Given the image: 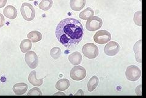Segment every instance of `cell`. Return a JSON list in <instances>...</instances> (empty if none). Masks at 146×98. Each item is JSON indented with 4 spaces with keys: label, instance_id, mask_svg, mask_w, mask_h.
I'll return each mask as SVG.
<instances>
[{
    "label": "cell",
    "instance_id": "cell-18",
    "mask_svg": "<svg viewBox=\"0 0 146 98\" xmlns=\"http://www.w3.org/2000/svg\"><path fill=\"white\" fill-rule=\"evenodd\" d=\"M98 82H99V80H98V78L96 76H92V78L90 79L88 83V90L89 92L93 91L94 89H96V88L97 87Z\"/></svg>",
    "mask_w": 146,
    "mask_h": 98
},
{
    "label": "cell",
    "instance_id": "cell-1",
    "mask_svg": "<svg viewBox=\"0 0 146 98\" xmlns=\"http://www.w3.org/2000/svg\"><path fill=\"white\" fill-rule=\"evenodd\" d=\"M58 41L67 48H73L83 39L84 29L78 20L68 18L62 20L58 24L55 31Z\"/></svg>",
    "mask_w": 146,
    "mask_h": 98
},
{
    "label": "cell",
    "instance_id": "cell-2",
    "mask_svg": "<svg viewBox=\"0 0 146 98\" xmlns=\"http://www.w3.org/2000/svg\"><path fill=\"white\" fill-rule=\"evenodd\" d=\"M21 14L24 20L28 21H31L34 20L36 15V11L34 7L31 4L23 3L20 9Z\"/></svg>",
    "mask_w": 146,
    "mask_h": 98
},
{
    "label": "cell",
    "instance_id": "cell-25",
    "mask_svg": "<svg viewBox=\"0 0 146 98\" xmlns=\"http://www.w3.org/2000/svg\"><path fill=\"white\" fill-rule=\"evenodd\" d=\"M141 87H142V85H139L138 87H137L136 89V93L137 95H139V96H141L142 95V88H141Z\"/></svg>",
    "mask_w": 146,
    "mask_h": 98
},
{
    "label": "cell",
    "instance_id": "cell-14",
    "mask_svg": "<svg viewBox=\"0 0 146 98\" xmlns=\"http://www.w3.org/2000/svg\"><path fill=\"white\" fill-rule=\"evenodd\" d=\"M68 61L72 65L75 66L79 65L82 61V55L79 52H74L69 55Z\"/></svg>",
    "mask_w": 146,
    "mask_h": 98
},
{
    "label": "cell",
    "instance_id": "cell-12",
    "mask_svg": "<svg viewBox=\"0 0 146 98\" xmlns=\"http://www.w3.org/2000/svg\"><path fill=\"white\" fill-rule=\"evenodd\" d=\"M43 80H44V78L40 79H37V72L36 71H31L28 76V81L34 87H39L42 85L43 84Z\"/></svg>",
    "mask_w": 146,
    "mask_h": 98
},
{
    "label": "cell",
    "instance_id": "cell-28",
    "mask_svg": "<svg viewBox=\"0 0 146 98\" xmlns=\"http://www.w3.org/2000/svg\"><path fill=\"white\" fill-rule=\"evenodd\" d=\"M29 1H34V0H29Z\"/></svg>",
    "mask_w": 146,
    "mask_h": 98
},
{
    "label": "cell",
    "instance_id": "cell-19",
    "mask_svg": "<svg viewBox=\"0 0 146 98\" xmlns=\"http://www.w3.org/2000/svg\"><path fill=\"white\" fill-rule=\"evenodd\" d=\"M94 15V10H92V9H91V7H88L80 13L79 16L81 19L84 20H88L89 18H92Z\"/></svg>",
    "mask_w": 146,
    "mask_h": 98
},
{
    "label": "cell",
    "instance_id": "cell-22",
    "mask_svg": "<svg viewBox=\"0 0 146 98\" xmlns=\"http://www.w3.org/2000/svg\"><path fill=\"white\" fill-rule=\"evenodd\" d=\"M61 55V49L58 47H54L50 51V55L54 59L56 60L59 59Z\"/></svg>",
    "mask_w": 146,
    "mask_h": 98
},
{
    "label": "cell",
    "instance_id": "cell-16",
    "mask_svg": "<svg viewBox=\"0 0 146 98\" xmlns=\"http://www.w3.org/2000/svg\"><path fill=\"white\" fill-rule=\"evenodd\" d=\"M141 40H139L138 41H137L134 45V52L135 53V57L136 61L139 62L141 63L142 62V51H141Z\"/></svg>",
    "mask_w": 146,
    "mask_h": 98
},
{
    "label": "cell",
    "instance_id": "cell-5",
    "mask_svg": "<svg viewBox=\"0 0 146 98\" xmlns=\"http://www.w3.org/2000/svg\"><path fill=\"white\" fill-rule=\"evenodd\" d=\"M126 78L130 81L138 80L141 76V71L140 68L136 65H130L128 66L125 72Z\"/></svg>",
    "mask_w": 146,
    "mask_h": 98
},
{
    "label": "cell",
    "instance_id": "cell-10",
    "mask_svg": "<svg viewBox=\"0 0 146 98\" xmlns=\"http://www.w3.org/2000/svg\"><path fill=\"white\" fill-rule=\"evenodd\" d=\"M28 86L27 84L24 82L17 83L13 86V91L17 95H22L27 92Z\"/></svg>",
    "mask_w": 146,
    "mask_h": 98
},
{
    "label": "cell",
    "instance_id": "cell-21",
    "mask_svg": "<svg viewBox=\"0 0 146 98\" xmlns=\"http://www.w3.org/2000/svg\"><path fill=\"white\" fill-rule=\"evenodd\" d=\"M53 4V0H42L38 7L43 11H48Z\"/></svg>",
    "mask_w": 146,
    "mask_h": 98
},
{
    "label": "cell",
    "instance_id": "cell-23",
    "mask_svg": "<svg viewBox=\"0 0 146 98\" xmlns=\"http://www.w3.org/2000/svg\"><path fill=\"white\" fill-rule=\"evenodd\" d=\"M141 13H142V11L141 10L137 11L135 14L133 18L134 22L139 26H141V25H142V23H141V15L142 14H141Z\"/></svg>",
    "mask_w": 146,
    "mask_h": 98
},
{
    "label": "cell",
    "instance_id": "cell-27",
    "mask_svg": "<svg viewBox=\"0 0 146 98\" xmlns=\"http://www.w3.org/2000/svg\"><path fill=\"white\" fill-rule=\"evenodd\" d=\"M7 3V0H0V8L3 7Z\"/></svg>",
    "mask_w": 146,
    "mask_h": 98
},
{
    "label": "cell",
    "instance_id": "cell-26",
    "mask_svg": "<svg viewBox=\"0 0 146 98\" xmlns=\"http://www.w3.org/2000/svg\"><path fill=\"white\" fill-rule=\"evenodd\" d=\"M4 24H5V19L4 16L0 13V28L3 27Z\"/></svg>",
    "mask_w": 146,
    "mask_h": 98
},
{
    "label": "cell",
    "instance_id": "cell-11",
    "mask_svg": "<svg viewBox=\"0 0 146 98\" xmlns=\"http://www.w3.org/2000/svg\"><path fill=\"white\" fill-rule=\"evenodd\" d=\"M3 14L7 18L14 20L17 16V11L14 6L9 5L3 10Z\"/></svg>",
    "mask_w": 146,
    "mask_h": 98
},
{
    "label": "cell",
    "instance_id": "cell-20",
    "mask_svg": "<svg viewBox=\"0 0 146 98\" xmlns=\"http://www.w3.org/2000/svg\"><path fill=\"white\" fill-rule=\"evenodd\" d=\"M20 50L22 53H26L31 49L32 43L31 41L29 39H25L21 41L20 45Z\"/></svg>",
    "mask_w": 146,
    "mask_h": 98
},
{
    "label": "cell",
    "instance_id": "cell-7",
    "mask_svg": "<svg viewBox=\"0 0 146 98\" xmlns=\"http://www.w3.org/2000/svg\"><path fill=\"white\" fill-rule=\"evenodd\" d=\"M103 24L102 20L98 16H92L87 20L86 28L89 31H96L99 29Z\"/></svg>",
    "mask_w": 146,
    "mask_h": 98
},
{
    "label": "cell",
    "instance_id": "cell-4",
    "mask_svg": "<svg viewBox=\"0 0 146 98\" xmlns=\"http://www.w3.org/2000/svg\"><path fill=\"white\" fill-rule=\"evenodd\" d=\"M111 40V34L106 30H100L94 36V40L96 43L104 45L108 43Z\"/></svg>",
    "mask_w": 146,
    "mask_h": 98
},
{
    "label": "cell",
    "instance_id": "cell-9",
    "mask_svg": "<svg viewBox=\"0 0 146 98\" xmlns=\"http://www.w3.org/2000/svg\"><path fill=\"white\" fill-rule=\"evenodd\" d=\"M105 47V53L109 56H114L116 55L120 51V45L115 41H110Z\"/></svg>",
    "mask_w": 146,
    "mask_h": 98
},
{
    "label": "cell",
    "instance_id": "cell-8",
    "mask_svg": "<svg viewBox=\"0 0 146 98\" xmlns=\"http://www.w3.org/2000/svg\"><path fill=\"white\" fill-rule=\"evenodd\" d=\"M25 59L26 63L31 69H34L38 65V58L37 55L33 51H29L28 52L26 53Z\"/></svg>",
    "mask_w": 146,
    "mask_h": 98
},
{
    "label": "cell",
    "instance_id": "cell-13",
    "mask_svg": "<svg viewBox=\"0 0 146 98\" xmlns=\"http://www.w3.org/2000/svg\"><path fill=\"white\" fill-rule=\"evenodd\" d=\"M86 5V0H70V6L72 9L79 11L83 9Z\"/></svg>",
    "mask_w": 146,
    "mask_h": 98
},
{
    "label": "cell",
    "instance_id": "cell-17",
    "mask_svg": "<svg viewBox=\"0 0 146 98\" xmlns=\"http://www.w3.org/2000/svg\"><path fill=\"white\" fill-rule=\"evenodd\" d=\"M28 39L31 42L37 43L42 39V34L37 31H33L28 33L27 36Z\"/></svg>",
    "mask_w": 146,
    "mask_h": 98
},
{
    "label": "cell",
    "instance_id": "cell-6",
    "mask_svg": "<svg viewBox=\"0 0 146 98\" xmlns=\"http://www.w3.org/2000/svg\"><path fill=\"white\" fill-rule=\"evenodd\" d=\"M70 78L74 80L80 81L84 79L86 76V71L83 66L77 65L72 68L70 71Z\"/></svg>",
    "mask_w": 146,
    "mask_h": 98
},
{
    "label": "cell",
    "instance_id": "cell-3",
    "mask_svg": "<svg viewBox=\"0 0 146 98\" xmlns=\"http://www.w3.org/2000/svg\"><path fill=\"white\" fill-rule=\"evenodd\" d=\"M82 52L85 57L90 59L96 58L99 54L98 47L92 43L85 44L83 47Z\"/></svg>",
    "mask_w": 146,
    "mask_h": 98
},
{
    "label": "cell",
    "instance_id": "cell-24",
    "mask_svg": "<svg viewBox=\"0 0 146 98\" xmlns=\"http://www.w3.org/2000/svg\"><path fill=\"white\" fill-rule=\"evenodd\" d=\"M28 96H42V93L40 88H33L30 89L28 93L27 94Z\"/></svg>",
    "mask_w": 146,
    "mask_h": 98
},
{
    "label": "cell",
    "instance_id": "cell-15",
    "mask_svg": "<svg viewBox=\"0 0 146 98\" xmlns=\"http://www.w3.org/2000/svg\"><path fill=\"white\" fill-rule=\"evenodd\" d=\"M70 81L67 79L59 80L56 84L55 88L59 91H65L69 88Z\"/></svg>",
    "mask_w": 146,
    "mask_h": 98
}]
</instances>
